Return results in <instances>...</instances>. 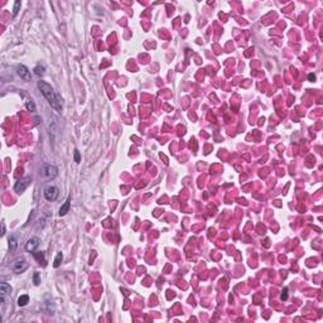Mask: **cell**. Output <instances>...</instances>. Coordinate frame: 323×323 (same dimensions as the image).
Wrapping results in <instances>:
<instances>
[{"mask_svg":"<svg viewBox=\"0 0 323 323\" xmlns=\"http://www.w3.org/2000/svg\"><path fill=\"white\" fill-rule=\"evenodd\" d=\"M75 162L78 164V163H81V154H80V152L77 150V149H75Z\"/></svg>","mask_w":323,"mask_h":323,"instance_id":"obj_20","label":"cell"},{"mask_svg":"<svg viewBox=\"0 0 323 323\" xmlns=\"http://www.w3.org/2000/svg\"><path fill=\"white\" fill-rule=\"evenodd\" d=\"M43 196L47 201H49V202H53L58 198L59 196V189L56 187V186H48V187H45L44 191H43Z\"/></svg>","mask_w":323,"mask_h":323,"instance_id":"obj_3","label":"cell"},{"mask_svg":"<svg viewBox=\"0 0 323 323\" xmlns=\"http://www.w3.org/2000/svg\"><path fill=\"white\" fill-rule=\"evenodd\" d=\"M4 235H5V223L2 222V236H4Z\"/></svg>","mask_w":323,"mask_h":323,"instance_id":"obj_22","label":"cell"},{"mask_svg":"<svg viewBox=\"0 0 323 323\" xmlns=\"http://www.w3.org/2000/svg\"><path fill=\"white\" fill-rule=\"evenodd\" d=\"M6 294L0 293V313H2V318H4L5 316V310H6Z\"/></svg>","mask_w":323,"mask_h":323,"instance_id":"obj_8","label":"cell"},{"mask_svg":"<svg viewBox=\"0 0 323 323\" xmlns=\"http://www.w3.org/2000/svg\"><path fill=\"white\" fill-rule=\"evenodd\" d=\"M308 80L313 82V81L316 80V75H314V73H309V75H308Z\"/></svg>","mask_w":323,"mask_h":323,"instance_id":"obj_21","label":"cell"},{"mask_svg":"<svg viewBox=\"0 0 323 323\" xmlns=\"http://www.w3.org/2000/svg\"><path fill=\"white\" fill-rule=\"evenodd\" d=\"M29 303V295L28 294H23L18 298V305L19 307H24Z\"/></svg>","mask_w":323,"mask_h":323,"instance_id":"obj_12","label":"cell"},{"mask_svg":"<svg viewBox=\"0 0 323 323\" xmlns=\"http://www.w3.org/2000/svg\"><path fill=\"white\" fill-rule=\"evenodd\" d=\"M26 107H27V110L30 111V112H35V110H37L35 104H34L32 100H27V101H26Z\"/></svg>","mask_w":323,"mask_h":323,"instance_id":"obj_16","label":"cell"},{"mask_svg":"<svg viewBox=\"0 0 323 323\" xmlns=\"http://www.w3.org/2000/svg\"><path fill=\"white\" fill-rule=\"evenodd\" d=\"M17 247H18V241H17V237H15L14 235H11V236L9 237V249H10V251H11V253H13V251H15V250H17Z\"/></svg>","mask_w":323,"mask_h":323,"instance_id":"obj_10","label":"cell"},{"mask_svg":"<svg viewBox=\"0 0 323 323\" xmlns=\"http://www.w3.org/2000/svg\"><path fill=\"white\" fill-rule=\"evenodd\" d=\"M280 299H282V301H286V299H288V288H284V289L282 290Z\"/></svg>","mask_w":323,"mask_h":323,"instance_id":"obj_18","label":"cell"},{"mask_svg":"<svg viewBox=\"0 0 323 323\" xmlns=\"http://www.w3.org/2000/svg\"><path fill=\"white\" fill-rule=\"evenodd\" d=\"M34 73L37 75V76H39V77L44 76V73H45V68H44V66H41V65L35 66V68H34Z\"/></svg>","mask_w":323,"mask_h":323,"instance_id":"obj_14","label":"cell"},{"mask_svg":"<svg viewBox=\"0 0 323 323\" xmlns=\"http://www.w3.org/2000/svg\"><path fill=\"white\" fill-rule=\"evenodd\" d=\"M18 69V75L20 76V78H23L24 81H30L32 76H30V71L24 66V65H19L17 67Z\"/></svg>","mask_w":323,"mask_h":323,"instance_id":"obj_7","label":"cell"},{"mask_svg":"<svg viewBox=\"0 0 323 323\" xmlns=\"http://www.w3.org/2000/svg\"><path fill=\"white\" fill-rule=\"evenodd\" d=\"M27 269H28V262H27L24 259H23V258H19V259L14 260L13 264H11V270L15 271V273H18V274L26 271Z\"/></svg>","mask_w":323,"mask_h":323,"instance_id":"obj_5","label":"cell"},{"mask_svg":"<svg viewBox=\"0 0 323 323\" xmlns=\"http://www.w3.org/2000/svg\"><path fill=\"white\" fill-rule=\"evenodd\" d=\"M39 242H41V240L38 237H30L29 240L26 242V250L28 251V253H34L35 249L39 246Z\"/></svg>","mask_w":323,"mask_h":323,"instance_id":"obj_6","label":"cell"},{"mask_svg":"<svg viewBox=\"0 0 323 323\" xmlns=\"http://www.w3.org/2000/svg\"><path fill=\"white\" fill-rule=\"evenodd\" d=\"M33 282H34L35 285H39V284H41V278H39V274H38V273H34V275H33Z\"/></svg>","mask_w":323,"mask_h":323,"instance_id":"obj_19","label":"cell"},{"mask_svg":"<svg viewBox=\"0 0 323 323\" xmlns=\"http://www.w3.org/2000/svg\"><path fill=\"white\" fill-rule=\"evenodd\" d=\"M33 255H34L35 259H37V261L39 262V264L42 262V265H45V258H44V253H43V251H34Z\"/></svg>","mask_w":323,"mask_h":323,"instance_id":"obj_11","label":"cell"},{"mask_svg":"<svg viewBox=\"0 0 323 323\" xmlns=\"http://www.w3.org/2000/svg\"><path fill=\"white\" fill-rule=\"evenodd\" d=\"M39 175L45 181H52L58 175V168L52 164H44L39 168Z\"/></svg>","mask_w":323,"mask_h":323,"instance_id":"obj_2","label":"cell"},{"mask_svg":"<svg viewBox=\"0 0 323 323\" xmlns=\"http://www.w3.org/2000/svg\"><path fill=\"white\" fill-rule=\"evenodd\" d=\"M0 293H4V294H10L11 293V286L5 283V282H2L0 283Z\"/></svg>","mask_w":323,"mask_h":323,"instance_id":"obj_13","label":"cell"},{"mask_svg":"<svg viewBox=\"0 0 323 323\" xmlns=\"http://www.w3.org/2000/svg\"><path fill=\"white\" fill-rule=\"evenodd\" d=\"M69 205H71V197H68L66 199V202L61 206V208H59V212H58L59 216H65V215H67V212L69 210Z\"/></svg>","mask_w":323,"mask_h":323,"instance_id":"obj_9","label":"cell"},{"mask_svg":"<svg viewBox=\"0 0 323 323\" xmlns=\"http://www.w3.org/2000/svg\"><path fill=\"white\" fill-rule=\"evenodd\" d=\"M62 260H63V254H62V253H58V254L56 255V258H54V261H53V266H54V268H58L59 265H61Z\"/></svg>","mask_w":323,"mask_h":323,"instance_id":"obj_15","label":"cell"},{"mask_svg":"<svg viewBox=\"0 0 323 323\" xmlns=\"http://www.w3.org/2000/svg\"><path fill=\"white\" fill-rule=\"evenodd\" d=\"M38 89H39V91L42 92L43 96L45 97V100L48 101V104L53 107L54 110H57V111H61V110H62L61 99H59L58 93L52 89L51 85H48V83L44 82V81H38Z\"/></svg>","mask_w":323,"mask_h":323,"instance_id":"obj_1","label":"cell"},{"mask_svg":"<svg viewBox=\"0 0 323 323\" xmlns=\"http://www.w3.org/2000/svg\"><path fill=\"white\" fill-rule=\"evenodd\" d=\"M32 183V178L30 177H24V178H22L19 179V181L14 184V191L17 193H23L24 191L29 187V184Z\"/></svg>","mask_w":323,"mask_h":323,"instance_id":"obj_4","label":"cell"},{"mask_svg":"<svg viewBox=\"0 0 323 323\" xmlns=\"http://www.w3.org/2000/svg\"><path fill=\"white\" fill-rule=\"evenodd\" d=\"M20 2H15L14 3V8H13V17H17L18 13H19V9H20Z\"/></svg>","mask_w":323,"mask_h":323,"instance_id":"obj_17","label":"cell"}]
</instances>
